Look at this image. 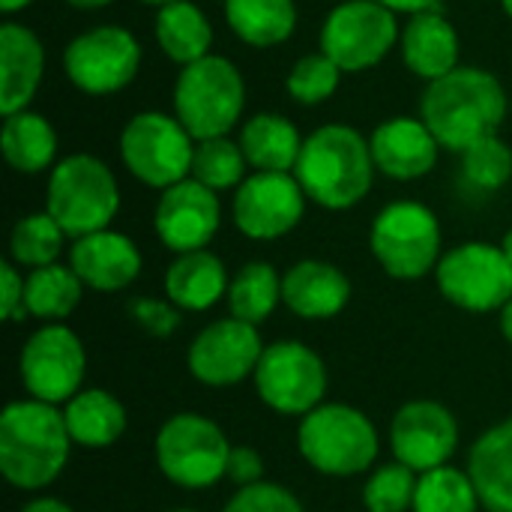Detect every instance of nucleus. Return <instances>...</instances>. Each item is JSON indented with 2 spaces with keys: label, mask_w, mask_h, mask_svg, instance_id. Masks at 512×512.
I'll return each instance as SVG.
<instances>
[{
  "label": "nucleus",
  "mask_w": 512,
  "mask_h": 512,
  "mask_svg": "<svg viewBox=\"0 0 512 512\" xmlns=\"http://www.w3.org/2000/svg\"><path fill=\"white\" fill-rule=\"evenodd\" d=\"M435 279L441 294L465 312H495L512 300V264L501 246L462 243L450 249Z\"/></svg>",
  "instance_id": "11"
},
{
  "label": "nucleus",
  "mask_w": 512,
  "mask_h": 512,
  "mask_svg": "<svg viewBox=\"0 0 512 512\" xmlns=\"http://www.w3.org/2000/svg\"><path fill=\"white\" fill-rule=\"evenodd\" d=\"M240 150L255 171L291 174L297 168L303 138L282 114H255L240 129Z\"/></svg>",
  "instance_id": "26"
},
{
  "label": "nucleus",
  "mask_w": 512,
  "mask_h": 512,
  "mask_svg": "<svg viewBox=\"0 0 512 512\" xmlns=\"http://www.w3.org/2000/svg\"><path fill=\"white\" fill-rule=\"evenodd\" d=\"M63 420H66L72 444L87 447V450L111 447L126 432V408L120 405V399H114L108 390H99V387L81 390L78 396H72L66 402Z\"/></svg>",
  "instance_id": "27"
},
{
  "label": "nucleus",
  "mask_w": 512,
  "mask_h": 512,
  "mask_svg": "<svg viewBox=\"0 0 512 512\" xmlns=\"http://www.w3.org/2000/svg\"><path fill=\"white\" fill-rule=\"evenodd\" d=\"M171 512H195V510H171Z\"/></svg>",
  "instance_id": "51"
},
{
  "label": "nucleus",
  "mask_w": 512,
  "mask_h": 512,
  "mask_svg": "<svg viewBox=\"0 0 512 512\" xmlns=\"http://www.w3.org/2000/svg\"><path fill=\"white\" fill-rule=\"evenodd\" d=\"M417 480L414 471L402 462L381 465L366 489H363V504L369 512H408L414 510V495H417Z\"/></svg>",
  "instance_id": "36"
},
{
  "label": "nucleus",
  "mask_w": 512,
  "mask_h": 512,
  "mask_svg": "<svg viewBox=\"0 0 512 512\" xmlns=\"http://www.w3.org/2000/svg\"><path fill=\"white\" fill-rule=\"evenodd\" d=\"M390 444L396 462L408 465L414 474L444 468L459 447L456 417L429 399L408 402L396 411L390 426Z\"/></svg>",
  "instance_id": "17"
},
{
  "label": "nucleus",
  "mask_w": 512,
  "mask_h": 512,
  "mask_svg": "<svg viewBox=\"0 0 512 512\" xmlns=\"http://www.w3.org/2000/svg\"><path fill=\"white\" fill-rule=\"evenodd\" d=\"M468 477L474 480L480 507L512 512V417L492 426L468 456Z\"/></svg>",
  "instance_id": "24"
},
{
  "label": "nucleus",
  "mask_w": 512,
  "mask_h": 512,
  "mask_svg": "<svg viewBox=\"0 0 512 512\" xmlns=\"http://www.w3.org/2000/svg\"><path fill=\"white\" fill-rule=\"evenodd\" d=\"M375 159L369 141L351 126H321L300 150L294 177L306 198L327 210H348L372 189Z\"/></svg>",
  "instance_id": "3"
},
{
  "label": "nucleus",
  "mask_w": 512,
  "mask_h": 512,
  "mask_svg": "<svg viewBox=\"0 0 512 512\" xmlns=\"http://www.w3.org/2000/svg\"><path fill=\"white\" fill-rule=\"evenodd\" d=\"M141 66V45L123 27H93L75 36L63 51V69L69 81L90 93L108 96L123 90Z\"/></svg>",
  "instance_id": "13"
},
{
  "label": "nucleus",
  "mask_w": 512,
  "mask_h": 512,
  "mask_svg": "<svg viewBox=\"0 0 512 512\" xmlns=\"http://www.w3.org/2000/svg\"><path fill=\"white\" fill-rule=\"evenodd\" d=\"M81 288L84 282L75 276L72 267L48 264V267L30 270V276L24 279L27 315L42 318V321H63L81 303Z\"/></svg>",
  "instance_id": "31"
},
{
  "label": "nucleus",
  "mask_w": 512,
  "mask_h": 512,
  "mask_svg": "<svg viewBox=\"0 0 512 512\" xmlns=\"http://www.w3.org/2000/svg\"><path fill=\"white\" fill-rule=\"evenodd\" d=\"M369 147L378 171L393 180H417L435 168L441 144L423 120L393 117L375 129Z\"/></svg>",
  "instance_id": "20"
},
{
  "label": "nucleus",
  "mask_w": 512,
  "mask_h": 512,
  "mask_svg": "<svg viewBox=\"0 0 512 512\" xmlns=\"http://www.w3.org/2000/svg\"><path fill=\"white\" fill-rule=\"evenodd\" d=\"M129 315H132V321H135L144 333H150V336H156V339L171 336V333L180 327V312H177V306H174L171 300L138 297V300L129 303Z\"/></svg>",
  "instance_id": "40"
},
{
  "label": "nucleus",
  "mask_w": 512,
  "mask_h": 512,
  "mask_svg": "<svg viewBox=\"0 0 512 512\" xmlns=\"http://www.w3.org/2000/svg\"><path fill=\"white\" fill-rule=\"evenodd\" d=\"M255 390L267 408L285 417H306L327 393V369L303 342H273L255 369Z\"/></svg>",
  "instance_id": "12"
},
{
  "label": "nucleus",
  "mask_w": 512,
  "mask_h": 512,
  "mask_svg": "<svg viewBox=\"0 0 512 512\" xmlns=\"http://www.w3.org/2000/svg\"><path fill=\"white\" fill-rule=\"evenodd\" d=\"M63 240H66V231L54 222L51 213H30L15 222L12 237H9V252L15 264L39 270V267L57 264Z\"/></svg>",
  "instance_id": "34"
},
{
  "label": "nucleus",
  "mask_w": 512,
  "mask_h": 512,
  "mask_svg": "<svg viewBox=\"0 0 512 512\" xmlns=\"http://www.w3.org/2000/svg\"><path fill=\"white\" fill-rule=\"evenodd\" d=\"M339 75H342V69L324 51L306 54L294 63V69L288 75V93L303 105H318L336 93Z\"/></svg>",
  "instance_id": "38"
},
{
  "label": "nucleus",
  "mask_w": 512,
  "mask_h": 512,
  "mask_svg": "<svg viewBox=\"0 0 512 512\" xmlns=\"http://www.w3.org/2000/svg\"><path fill=\"white\" fill-rule=\"evenodd\" d=\"M156 39L159 48L174 60V63H198L210 54V42H213V30L207 15L189 3V0H177L159 9L156 15Z\"/></svg>",
  "instance_id": "28"
},
{
  "label": "nucleus",
  "mask_w": 512,
  "mask_h": 512,
  "mask_svg": "<svg viewBox=\"0 0 512 512\" xmlns=\"http://www.w3.org/2000/svg\"><path fill=\"white\" fill-rule=\"evenodd\" d=\"M18 369L33 399L48 405L69 402L72 396L81 393V381L87 369L84 345L69 327L45 324L27 339Z\"/></svg>",
  "instance_id": "14"
},
{
  "label": "nucleus",
  "mask_w": 512,
  "mask_h": 512,
  "mask_svg": "<svg viewBox=\"0 0 512 512\" xmlns=\"http://www.w3.org/2000/svg\"><path fill=\"white\" fill-rule=\"evenodd\" d=\"M0 312H3V318L6 321H24V315H27V303H24V276L15 270V264H9V261H3L0 264Z\"/></svg>",
  "instance_id": "42"
},
{
  "label": "nucleus",
  "mask_w": 512,
  "mask_h": 512,
  "mask_svg": "<svg viewBox=\"0 0 512 512\" xmlns=\"http://www.w3.org/2000/svg\"><path fill=\"white\" fill-rule=\"evenodd\" d=\"M501 249H504V255L510 258V264H512V231L504 237V246H501Z\"/></svg>",
  "instance_id": "48"
},
{
  "label": "nucleus",
  "mask_w": 512,
  "mask_h": 512,
  "mask_svg": "<svg viewBox=\"0 0 512 512\" xmlns=\"http://www.w3.org/2000/svg\"><path fill=\"white\" fill-rule=\"evenodd\" d=\"M300 456L327 477H354L375 465L378 432L372 420L351 405H318L300 420Z\"/></svg>",
  "instance_id": "6"
},
{
  "label": "nucleus",
  "mask_w": 512,
  "mask_h": 512,
  "mask_svg": "<svg viewBox=\"0 0 512 512\" xmlns=\"http://www.w3.org/2000/svg\"><path fill=\"white\" fill-rule=\"evenodd\" d=\"M246 156L240 150V144H234L228 135L225 138H210V141H198L195 144V156H192V180L204 183L213 192L222 189H234L243 183V171H246Z\"/></svg>",
  "instance_id": "35"
},
{
  "label": "nucleus",
  "mask_w": 512,
  "mask_h": 512,
  "mask_svg": "<svg viewBox=\"0 0 512 512\" xmlns=\"http://www.w3.org/2000/svg\"><path fill=\"white\" fill-rule=\"evenodd\" d=\"M228 285L225 264L207 249L183 252L165 270V297L186 312H207L228 297Z\"/></svg>",
  "instance_id": "25"
},
{
  "label": "nucleus",
  "mask_w": 512,
  "mask_h": 512,
  "mask_svg": "<svg viewBox=\"0 0 512 512\" xmlns=\"http://www.w3.org/2000/svg\"><path fill=\"white\" fill-rule=\"evenodd\" d=\"M504 9H507V15L512 18V0H504Z\"/></svg>",
  "instance_id": "50"
},
{
  "label": "nucleus",
  "mask_w": 512,
  "mask_h": 512,
  "mask_svg": "<svg viewBox=\"0 0 512 512\" xmlns=\"http://www.w3.org/2000/svg\"><path fill=\"white\" fill-rule=\"evenodd\" d=\"M246 102V84L237 66L219 54H207L198 63L183 66L174 84V111L177 120L195 141L225 138Z\"/></svg>",
  "instance_id": "5"
},
{
  "label": "nucleus",
  "mask_w": 512,
  "mask_h": 512,
  "mask_svg": "<svg viewBox=\"0 0 512 512\" xmlns=\"http://www.w3.org/2000/svg\"><path fill=\"white\" fill-rule=\"evenodd\" d=\"M66 3H72L78 9H99V6H108L111 0H66Z\"/></svg>",
  "instance_id": "46"
},
{
  "label": "nucleus",
  "mask_w": 512,
  "mask_h": 512,
  "mask_svg": "<svg viewBox=\"0 0 512 512\" xmlns=\"http://www.w3.org/2000/svg\"><path fill=\"white\" fill-rule=\"evenodd\" d=\"M27 3H33V0H0V9H3V12H18V9H24Z\"/></svg>",
  "instance_id": "47"
},
{
  "label": "nucleus",
  "mask_w": 512,
  "mask_h": 512,
  "mask_svg": "<svg viewBox=\"0 0 512 512\" xmlns=\"http://www.w3.org/2000/svg\"><path fill=\"white\" fill-rule=\"evenodd\" d=\"M378 3H384L393 12H411V15L426 12V9H435V0H378Z\"/></svg>",
  "instance_id": "43"
},
{
  "label": "nucleus",
  "mask_w": 512,
  "mask_h": 512,
  "mask_svg": "<svg viewBox=\"0 0 512 512\" xmlns=\"http://www.w3.org/2000/svg\"><path fill=\"white\" fill-rule=\"evenodd\" d=\"M69 429L63 414L39 399L6 405L0 417V471L15 489H45L69 459Z\"/></svg>",
  "instance_id": "2"
},
{
  "label": "nucleus",
  "mask_w": 512,
  "mask_h": 512,
  "mask_svg": "<svg viewBox=\"0 0 512 512\" xmlns=\"http://www.w3.org/2000/svg\"><path fill=\"white\" fill-rule=\"evenodd\" d=\"M351 300L348 276L327 261H300L282 276V303L309 321L339 315Z\"/></svg>",
  "instance_id": "22"
},
{
  "label": "nucleus",
  "mask_w": 512,
  "mask_h": 512,
  "mask_svg": "<svg viewBox=\"0 0 512 512\" xmlns=\"http://www.w3.org/2000/svg\"><path fill=\"white\" fill-rule=\"evenodd\" d=\"M123 165L141 183L153 189H168L192 174V135L177 117L162 111L135 114L120 135Z\"/></svg>",
  "instance_id": "9"
},
{
  "label": "nucleus",
  "mask_w": 512,
  "mask_h": 512,
  "mask_svg": "<svg viewBox=\"0 0 512 512\" xmlns=\"http://www.w3.org/2000/svg\"><path fill=\"white\" fill-rule=\"evenodd\" d=\"M399 39L396 12L378 0H345L321 27V51L342 72H363L381 63Z\"/></svg>",
  "instance_id": "10"
},
{
  "label": "nucleus",
  "mask_w": 512,
  "mask_h": 512,
  "mask_svg": "<svg viewBox=\"0 0 512 512\" xmlns=\"http://www.w3.org/2000/svg\"><path fill=\"white\" fill-rule=\"evenodd\" d=\"M120 207V189L111 168L87 153L66 156L48 177L45 213L66 231V237H87L105 231Z\"/></svg>",
  "instance_id": "4"
},
{
  "label": "nucleus",
  "mask_w": 512,
  "mask_h": 512,
  "mask_svg": "<svg viewBox=\"0 0 512 512\" xmlns=\"http://www.w3.org/2000/svg\"><path fill=\"white\" fill-rule=\"evenodd\" d=\"M462 171L471 186L495 192L512 177V150L498 135H489L462 153Z\"/></svg>",
  "instance_id": "37"
},
{
  "label": "nucleus",
  "mask_w": 512,
  "mask_h": 512,
  "mask_svg": "<svg viewBox=\"0 0 512 512\" xmlns=\"http://www.w3.org/2000/svg\"><path fill=\"white\" fill-rule=\"evenodd\" d=\"M279 303H282V276L264 261H252L240 267L228 285L231 318L246 321L252 327L267 321Z\"/></svg>",
  "instance_id": "32"
},
{
  "label": "nucleus",
  "mask_w": 512,
  "mask_h": 512,
  "mask_svg": "<svg viewBox=\"0 0 512 512\" xmlns=\"http://www.w3.org/2000/svg\"><path fill=\"white\" fill-rule=\"evenodd\" d=\"M225 477L240 489L258 486V483H264V459L252 447H231Z\"/></svg>",
  "instance_id": "41"
},
{
  "label": "nucleus",
  "mask_w": 512,
  "mask_h": 512,
  "mask_svg": "<svg viewBox=\"0 0 512 512\" xmlns=\"http://www.w3.org/2000/svg\"><path fill=\"white\" fill-rule=\"evenodd\" d=\"M402 57L411 72L426 81H438L459 69V36L441 12H417L402 30Z\"/></svg>",
  "instance_id": "23"
},
{
  "label": "nucleus",
  "mask_w": 512,
  "mask_h": 512,
  "mask_svg": "<svg viewBox=\"0 0 512 512\" xmlns=\"http://www.w3.org/2000/svg\"><path fill=\"white\" fill-rule=\"evenodd\" d=\"M21 512H72V507H66L57 498H36L27 507H21Z\"/></svg>",
  "instance_id": "44"
},
{
  "label": "nucleus",
  "mask_w": 512,
  "mask_h": 512,
  "mask_svg": "<svg viewBox=\"0 0 512 512\" xmlns=\"http://www.w3.org/2000/svg\"><path fill=\"white\" fill-rule=\"evenodd\" d=\"M480 498L468 471H456L450 465L420 474L414 512H477Z\"/></svg>",
  "instance_id": "33"
},
{
  "label": "nucleus",
  "mask_w": 512,
  "mask_h": 512,
  "mask_svg": "<svg viewBox=\"0 0 512 512\" xmlns=\"http://www.w3.org/2000/svg\"><path fill=\"white\" fill-rule=\"evenodd\" d=\"M501 330H504V336L510 339L512 345V300L501 309Z\"/></svg>",
  "instance_id": "45"
},
{
  "label": "nucleus",
  "mask_w": 512,
  "mask_h": 512,
  "mask_svg": "<svg viewBox=\"0 0 512 512\" xmlns=\"http://www.w3.org/2000/svg\"><path fill=\"white\" fill-rule=\"evenodd\" d=\"M141 3H150V6H159V9H162V6H168V3H177V0H141Z\"/></svg>",
  "instance_id": "49"
},
{
  "label": "nucleus",
  "mask_w": 512,
  "mask_h": 512,
  "mask_svg": "<svg viewBox=\"0 0 512 512\" xmlns=\"http://www.w3.org/2000/svg\"><path fill=\"white\" fill-rule=\"evenodd\" d=\"M222 512H303V507L288 489L276 483H258L249 489H237V495Z\"/></svg>",
  "instance_id": "39"
},
{
  "label": "nucleus",
  "mask_w": 512,
  "mask_h": 512,
  "mask_svg": "<svg viewBox=\"0 0 512 512\" xmlns=\"http://www.w3.org/2000/svg\"><path fill=\"white\" fill-rule=\"evenodd\" d=\"M306 210V192L294 174L255 171L234 195V225L249 240L285 237Z\"/></svg>",
  "instance_id": "15"
},
{
  "label": "nucleus",
  "mask_w": 512,
  "mask_h": 512,
  "mask_svg": "<svg viewBox=\"0 0 512 512\" xmlns=\"http://www.w3.org/2000/svg\"><path fill=\"white\" fill-rule=\"evenodd\" d=\"M219 222H222V210L216 192L192 177L162 189L153 216L162 246H168L177 255L207 249V243L219 231Z\"/></svg>",
  "instance_id": "18"
},
{
  "label": "nucleus",
  "mask_w": 512,
  "mask_h": 512,
  "mask_svg": "<svg viewBox=\"0 0 512 512\" xmlns=\"http://www.w3.org/2000/svg\"><path fill=\"white\" fill-rule=\"evenodd\" d=\"M225 18L246 45L273 48L294 33L297 6L294 0H225Z\"/></svg>",
  "instance_id": "30"
},
{
  "label": "nucleus",
  "mask_w": 512,
  "mask_h": 512,
  "mask_svg": "<svg viewBox=\"0 0 512 512\" xmlns=\"http://www.w3.org/2000/svg\"><path fill=\"white\" fill-rule=\"evenodd\" d=\"M222 3H225V0H222Z\"/></svg>",
  "instance_id": "52"
},
{
  "label": "nucleus",
  "mask_w": 512,
  "mask_h": 512,
  "mask_svg": "<svg viewBox=\"0 0 512 512\" xmlns=\"http://www.w3.org/2000/svg\"><path fill=\"white\" fill-rule=\"evenodd\" d=\"M369 246L393 279H423L441 261V225L429 207L396 201L375 216Z\"/></svg>",
  "instance_id": "7"
},
{
  "label": "nucleus",
  "mask_w": 512,
  "mask_h": 512,
  "mask_svg": "<svg viewBox=\"0 0 512 512\" xmlns=\"http://www.w3.org/2000/svg\"><path fill=\"white\" fill-rule=\"evenodd\" d=\"M504 117V84L477 66H459L450 75L429 81L420 102V120L432 129L438 144L459 153L489 135H498Z\"/></svg>",
  "instance_id": "1"
},
{
  "label": "nucleus",
  "mask_w": 512,
  "mask_h": 512,
  "mask_svg": "<svg viewBox=\"0 0 512 512\" xmlns=\"http://www.w3.org/2000/svg\"><path fill=\"white\" fill-rule=\"evenodd\" d=\"M231 444L225 432L201 414H177L156 435L159 471L183 489H207L225 477Z\"/></svg>",
  "instance_id": "8"
},
{
  "label": "nucleus",
  "mask_w": 512,
  "mask_h": 512,
  "mask_svg": "<svg viewBox=\"0 0 512 512\" xmlns=\"http://www.w3.org/2000/svg\"><path fill=\"white\" fill-rule=\"evenodd\" d=\"M69 267L75 276L93 291H120L132 285L141 273V252L138 246L117 231H96L78 237L69 249Z\"/></svg>",
  "instance_id": "19"
},
{
  "label": "nucleus",
  "mask_w": 512,
  "mask_h": 512,
  "mask_svg": "<svg viewBox=\"0 0 512 512\" xmlns=\"http://www.w3.org/2000/svg\"><path fill=\"white\" fill-rule=\"evenodd\" d=\"M264 345L258 327L225 318L204 327L189 348V372L207 387H231L255 375Z\"/></svg>",
  "instance_id": "16"
},
{
  "label": "nucleus",
  "mask_w": 512,
  "mask_h": 512,
  "mask_svg": "<svg viewBox=\"0 0 512 512\" xmlns=\"http://www.w3.org/2000/svg\"><path fill=\"white\" fill-rule=\"evenodd\" d=\"M0 147L6 162L21 171V174H39L54 162L57 153V135L51 123L42 114L33 111H18L3 117V132H0Z\"/></svg>",
  "instance_id": "29"
},
{
  "label": "nucleus",
  "mask_w": 512,
  "mask_h": 512,
  "mask_svg": "<svg viewBox=\"0 0 512 512\" xmlns=\"http://www.w3.org/2000/svg\"><path fill=\"white\" fill-rule=\"evenodd\" d=\"M45 51L33 30L21 24L0 27V111L18 114L36 96L42 81Z\"/></svg>",
  "instance_id": "21"
}]
</instances>
